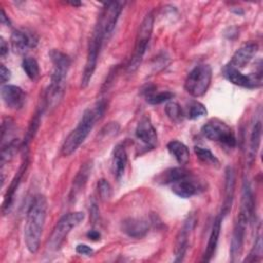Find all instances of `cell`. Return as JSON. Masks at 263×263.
Instances as JSON below:
<instances>
[{
	"mask_svg": "<svg viewBox=\"0 0 263 263\" xmlns=\"http://www.w3.org/2000/svg\"><path fill=\"white\" fill-rule=\"evenodd\" d=\"M47 200L44 195L37 194L33 197L27 211L24 227V237L29 252L35 254L39 250L40 239L45 224Z\"/></svg>",
	"mask_w": 263,
	"mask_h": 263,
	"instance_id": "6da1fadb",
	"label": "cell"
},
{
	"mask_svg": "<svg viewBox=\"0 0 263 263\" xmlns=\"http://www.w3.org/2000/svg\"><path fill=\"white\" fill-rule=\"evenodd\" d=\"M105 109V104L100 102L92 109H86L77 126L68 135L62 145V154L64 156H69L73 154L79 146L84 142L89 132L92 129L96 120L103 114Z\"/></svg>",
	"mask_w": 263,
	"mask_h": 263,
	"instance_id": "7a4b0ae2",
	"label": "cell"
},
{
	"mask_svg": "<svg viewBox=\"0 0 263 263\" xmlns=\"http://www.w3.org/2000/svg\"><path fill=\"white\" fill-rule=\"evenodd\" d=\"M49 57L53 65V70L50 77V84L46 92V101L48 106H54L63 96L71 61L66 53L58 49H52L49 52Z\"/></svg>",
	"mask_w": 263,
	"mask_h": 263,
	"instance_id": "3957f363",
	"label": "cell"
},
{
	"mask_svg": "<svg viewBox=\"0 0 263 263\" xmlns=\"http://www.w3.org/2000/svg\"><path fill=\"white\" fill-rule=\"evenodd\" d=\"M84 213L82 212H72L63 216L52 230L48 241V249L51 251H58L70 231L78 226L84 220Z\"/></svg>",
	"mask_w": 263,
	"mask_h": 263,
	"instance_id": "277c9868",
	"label": "cell"
},
{
	"mask_svg": "<svg viewBox=\"0 0 263 263\" xmlns=\"http://www.w3.org/2000/svg\"><path fill=\"white\" fill-rule=\"evenodd\" d=\"M153 23H154V17L152 13H148L144 17L143 22L141 23L137 33V37H136L134 54L128 64V72H134L139 68L152 35Z\"/></svg>",
	"mask_w": 263,
	"mask_h": 263,
	"instance_id": "5b68a950",
	"label": "cell"
},
{
	"mask_svg": "<svg viewBox=\"0 0 263 263\" xmlns=\"http://www.w3.org/2000/svg\"><path fill=\"white\" fill-rule=\"evenodd\" d=\"M212 80V68L210 65L200 64L195 66L187 75L184 87L192 97L203 96Z\"/></svg>",
	"mask_w": 263,
	"mask_h": 263,
	"instance_id": "8992f818",
	"label": "cell"
},
{
	"mask_svg": "<svg viewBox=\"0 0 263 263\" xmlns=\"http://www.w3.org/2000/svg\"><path fill=\"white\" fill-rule=\"evenodd\" d=\"M201 132L211 141L219 142L228 147H234L236 144L235 136L230 126L220 119H211L202 126Z\"/></svg>",
	"mask_w": 263,
	"mask_h": 263,
	"instance_id": "52a82bcc",
	"label": "cell"
},
{
	"mask_svg": "<svg viewBox=\"0 0 263 263\" xmlns=\"http://www.w3.org/2000/svg\"><path fill=\"white\" fill-rule=\"evenodd\" d=\"M104 41H105V39H104L102 32L98 28H95L92 37L88 43L86 62H85V66H84L82 77H81V87H83V88L86 87L90 82V79H91L93 72L96 70V67H97L100 49H101Z\"/></svg>",
	"mask_w": 263,
	"mask_h": 263,
	"instance_id": "ba28073f",
	"label": "cell"
},
{
	"mask_svg": "<svg viewBox=\"0 0 263 263\" xmlns=\"http://www.w3.org/2000/svg\"><path fill=\"white\" fill-rule=\"evenodd\" d=\"M120 12L121 6L118 2H108L103 7L96 27L102 31L105 40L108 39L112 34Z\"/></svg>",
	"mask_w": 263,
	"mask_h": 263,
	"instance_id": "9c48e42d",
	"label": "cell"
},
{
	"mask_svg": "<svg viewBox=\"0 0 263 263\" xmlns=\"http://www.w3.org/2000/svg\"><path fill=\"white\" fill-rule=\"evenodd\" d=\"M224 76L231 83L241 87L254 88L261 85V72L245 75L239 71V69H236L231 65H227L224 68Z\"/></svg>",
	"mask_w": 263,
	"mask_h": 263,
	"instance_id": "30bf717a",
	"label": "cell"
},
{
	"mask_svg": "<svg viewBox=\"0 0 263 263\" xmlns=\"http://www.w3.org/2000/svg\"><path fill=\"white\" fill-rule=\"evenodd\" d=\"M1 98L4 104L10 109H21L26 102L25 91L16 85L6 84L1 88Z\"/></svg>",
	"mask_w": 263,
	"mask_h": 263,
	"instance_id": "8fae6325",
	"label": "cell"
},
{
	"mask_svg": "<svg viewBox=\"0 0 263 263\" xmlns=\"http://www.w3.org/2000/svg\"><path fill=\"white\" fill-rule=\"evenodd\" d=\"M248 223H249V221L245 217H242L241 215L238 214L237 221H236L234 229H233L231 247H230V255H231L233 261L235 259H237L241 254L243 240H245V233H246V228H247Z\"/></svg>",
	"mask_w": 263,
	"mask_h": 263,
	"instance_id": "7c38bea8",
	"label": "cell"
},
{
	"mask_svg": "<svg viewBox=\"0 0 263 263\" xmlns=\"http://www.w3.org/2000/svg\"><path fill=\"white\" fill-rule=\"evenodd\" d=\"M36 36L26 30H15L11 35V45L15 52L23 53L37 45Z\"/></svg>",
	"mask_w": 263,
	"mask_h": 263,
	"instance_id": "4fadbf2b",
	"label": "cell"
},
{
	"mask_svg": "<svg viewBox=\"0 0 263 263\" xmlns=\"http://www.w3.org/2000/svg\"><path fill=\"white\" fill-rule=\"evenodd\" d=\"M200 186L190 177V174L172 183V191L182 198H189L199 192Z\"/></svg>",
	"mask_w": 263,
	"mask_h": 263,
	"instance_id": "5bb4252c",
	"label": "cell"
},
{
	"mask_svg": "<svg viewBox=\"0 0 263 263\" xmlns=\"http://www.w3.org/2000/svg\"><path fill=\"white\" fill-rule=\"evenodd\" d=\"M257 51H258V44L256 42L246 43L234 52L229 65H231L236 69L243 68L246 65H248L251 62V60L254 58Z\"/></svg>",
	"mask_w": 263,
	"mask_h": 263,
	"instance_id": "9a60e30c",
	"label": "cell"
},
{
	"mask_svg": "<svg viewBox=\"0 0 263 263\" xmlns=\"http://www.w3.org/2000/svg\"><path fill=\"white\" fill-rule=\"evenodd\" d=\"M136 137L147 146L151 148L155 147L157 143V133L149 118L144 117L140 120L136 127Z\"/></svg>",
	"mask_w": 263,
	"mask_h": 263,
	"instance_id": "2e32d148",
	"label": "cell"
},
{
	"mask_svg": "<svg viewBox=\"0 0 263 263\" xmlns=\"http://www.w3.org/2000/svg\"><path fill=\"white\" fill-rule=\"evenodd\" d=\"M122 231L134 238H141L146 235L149 229L147 221L138 218H128L122 221L121 223Z\"/></svg>",
	"mask_w": 263,
	"mask_h": 263,
	"instance_id": "e0dca14e",
	"label": "cell"
},
{
	"mask_svg": "<svg viewBox=\"0 0 263 263\" xmlns=\"http://www.w3.org/2000/svg\"><path fill=\"white\" fill-rule=\"evenodd\" d=\"M194 220L192 217L188 218L187 221H185L183 227L181 228L177 240H176V248H175V254H176V261H182L183 257L186 253V250L188 248V237L189 234L193 228Z\"/></svg>",
	"mask_w": 263,
	"mask_h": 263,
	"instance_id": "ac0fdd59",
	"label": "cell"
},
{
	"mask_svg": "<svg viewBox=\"0 0 263 263\" xmlns=\"http://www.w3.org/2000/svg\"><path fill=\"white\" fill-rule=\"evenodd\" d=\"M254 197L253 192L250 186V183L248 180L243 181L242 185V191H241V201H240V209H239V215L245 217L249 222L251 221L253 215H254Z\"/></svg>",
	"mask_w": 263,
	"mask_h": 263,
	"instance_id": "d6986e66",
	"label": "cell"
},
{
	"mask_svg": "<svg viewBox=\"0 0 263 263\" xmlns=\"http://www.w3.org/2000/svg\"><path fill=\"white\" fill-rule=\"evenodd\" d=\"M27 166H28V158L26 157V159H25L24 162L22 163V165H21L18 172L16 173V175H15L14 178H13V180L11 181L10 186L8 187L7 192H6V194H5L4 201H3V204H2V212H3V214H6V213L9 211V209H10V206H11V204H12V200H13V197H14V193H15V191H16V189H17L20 183H21V180H22V178H23L24 173H25L26 170H27Z\"/></svg>",
	"mask_w": 263,
	"mask_h": 263,
	"instance_id": "ffe728a7",
	"label": "cell"
},
{
	"mask_svg": "<svg viewBox=\"0 0 263 263\" xmlns=\"http://www.w3.org/2000/svg\"><path fill=\"white\" fill-rule=\"evenodd\" d=\"M127 162V154L125 151L124 146L117 145L113 150V157H112V167L114 176L119 180L125 171Z\"/></svg>",
	"mask_w": 263,
	"mask_h": 263,
	"instance_id": "44dd1931",
	"label": "cell"
},
{
	"mask_svg": "<svg viewBox=\"0 0 263 263\" xmlns=\"http://www.w3.org/2000/svg\"><path fill=\"white\" fill-rule=\"evenodd\" d=\"M220 230H221V218L218 217L214 221V224L212 227L208 246H206L205 252L203 254V258H202L203 262H209L213 258V256L216 252V249H217V245H218V240H219V236H220Z\"/></svg>",
	"mask_w": 263,
	"mask_h": 263,
	"instance_id": "7402d4cb",
	"label": "cell"
},
{
	"mask_svg": "<svg viewBox=\"0 0 263 263\" xmlns=\"http://www.w3.org/2000/svg\"><path fill=\"white\" fill-rule=\"evenodd\" d=\"M166 147L171 155H173L174 158L180 164H186L189 161V158H190L189 149L184 143L177 140H173L168 142Z\"/></svg>",
	"mask_w": 263,
	"mask_h": 263,
	"instance_id": "603a6c76",
	"label": "cell"
},
{
	"mask_svg": "<svg viewBox=\"0 0 263 263\" xmlns=\"http://www.w3.org/2000/svg\"><path fill=\"white\" fill-rule=\"evenodd\" d=\"M261 134H262V123L261 121H257L252 128V133L250 136V150H249V161L251 162L257 154V151L261 142Z\"/></svg>",
	"mask_w": 263,
	"mask_h": 263,
	"instance_id": "cb8c5ba5",
	"label": "cell"
},
{
	"mask_svg": "<svg viewBox=\"0 0 263 263\" xmlns=\"http://www.w3.org/2000/svg\"><path fill=\"white\" fill-rule=\"evenodd\" d=\"M225 210L224 212H227L229 206H231V199L234 192V184H235V177L234 172L232 167L228 166L226 168V177H225Z\"/></svg>",
	"mask_w": 263,
	"mask_h": 263,
	"instance_id": "d4e9b609",
	"label": "cell"
},
{
	"mask_svg": "<svg viewBox=\"0 0 263 263\" xmlns=\"http://www.w3.org/2000/svg\"><path fill=\"white\" fill-rule=\"evenodd\" d=\"M189 175V172L186 171L183 167H174V168H170L165 172H163L160 176H159V180L161 181V183L163 184H172L174 182H176L177 180L185 177Z\"/></svg>",
	"mask_w": 263,
	"mask_h": 263,
	"instance_id": "484cf974",
	"label": "cell"
},
{
	"mask_svg": "<svg viewBox=\"0 0 263 263\" xmlns=\"http://www.w3.org/2000/svg\"><path fill=\"white\" fill-rule=\"evenodd\" d=\"M89 173H90V166L88 164H84L83 166H81V168L78 172V174H77V176H76V178L74 180V183H73V189H72L71 198L76 196L78 191H80L83 188L84 184L86 183V181L88 179Z\"/></svg>",
	"mask_w": 263,
	"mask_h": 263,
	"instance_id": "4316f807",
	"label": "cell"
},
{
	"mask_svg": "<svg viewBox=\"0 0 263 263\" xmlns=\"http://www.w3.org/2000/svg\"><path fill=\"white\" fill-rule=\"evenodd\" d=\"M22 67L30 79L35 80L38 78L40 71H39V65L35 59L30 57L25 58L22 62Z\"/></svg>",
	"mask_w": 263,
	"mask_h": 263,
	"instance_id": "83f0119b",
	"label": "cell"
},
{
	"mask_svg": "<svg viewBox=\"0 0 263 263\" xmlns=\"http://www.w3.org/2000/svg\"><path fill=\"white\" fill-rule=\"evenodd\" d=\"M195 154L197 155V157L204 163L206 164H211L214 166H218L219 165V160L218 158L206 148H202V147H195L194 148Z\"/></svg>",
	"mask_w": 263,
	"mask_h": 263,
	"instance_id": "f1b7e54d",
	"label": "cell"
},
{
	"mask_svg": "<svg viewBox=\"0 0 263 263\" xmlns=\"http://www.w3.org/2000/svg\"><path fill=\"white\" fill-rule=\"evenodd\" d=\"M165 113L168 118L173 121H180L182 119L183 113L180 105L176 102H168L165 106Z\"/></svg>",
	"mask_w": 263,
	"mask_h": 263,
	"instance_id": "f546056e",
	"label": "cell"
},
{
	"mask_svg": "<svg viewBox=\"0 0 263 263\" xmlns=\"http://www.w3.org/2000/svg\"><path fill=\"white\" fill-rule=\"evenodd\" d=\"M206 113H208V111L201 103L193 102L189 106V110H188L187 115H188L189 119H197V118H200V117L206 115Z\"/></svg>",
	"mask_w": 263,
	"mask_h": 263,
	"instance_id": "4dcf8cb0",
	"label": "cell"
},
{
	"mask_svg": "<svg viewBox=\"0 0 263 263\" xmlns=\"http://www.w3.org/2000/svg\"><path fill=\"white\" fill-rule=\"evenodd\" d=\"M174 97V95L171 91H160V92H151L147 96V102L152 105L161 104L163 102H166L171 100Z\"/></svg>",
	"mask_w": 263,
	"mask_h": 263,
	"instance_id": "1f68e13d",
	"label": "cell"
},
{
	"mask_svg": "<svg viewBox=\"0 0 263 263\" xmlns=\"http://www.w3.org/2000/svg\"><path fill=\"white\" fill-rule=\"evenodd\" d=\"M262 258V239L259 235L255 241V245L249 255V258L246 259V261H260Z\"/></svg>",
	"mask_w": 263,
	"mask_h": 263,
	"instance_id": "d6a6232c",
	"label": "cell"
},
{
	"mask_svg": "<svg viewBox=\"0 0 263 263\" xmlns=\"http://www.w3.org/2000/svg\"><path fill=\"white\" fill-rule=\"evenodd\" d=\"M98 191L102 199H107L111 196V186L105 179H101L98 183Z\"/></svg>",
	"mask_w": 263,
	"mask_h": 263,
	"instance_id": "836d02e7",
	"label": "cell"
},
{
	"mask_svg": "<svg viewBox=\"0 0 263 263\" xmlns=\"http://www.w3.org/2000/svg\"><path fill=\"white\" fill-rule=\"evenodd\" d=\"M0 77H1V82L5 83L10 79V71L8 68H6L4 65H1V70H0Z\"/></svg>",
	"mask_w": 263,
	"mask_h": 263,
	"instance_id": "e575fe53",
	"label": "cell"
},
{
	"mask_svg": "<svg viewBox=\"0 0 263 263\" xmlns=\"http://www.w3.org/2000/svg\"><path fill=\"white\" fill-rule=\"evenodd\" d=\"M76 252L80 255H90L92 253V249L86 245H78L76 247Z\"/></svg>",
	"mask_w": 263,
	"mask_h": 263,
	"instance_id": "d590c367",
	"label": "cell"
},
{
	"mask_svg": "<svg viewBox=\"0 0 263 263\" xmlns=\"http://www.w3.org/2000/svg\"><path fill=\"white\" fill-rule=\"evenodd\" d=\"M7 52H8V45L6 44V42L3 39V37H1V41H0V54H1V57H4Z\"/></svg>",
	"mask_w": 263,
	"mask_h": 263,
	"instance_id": "8d00e7d4",
	"label": "cell"
},
{
	"mask_svg": "<svg viewBox=\"0 0 263 263\" xmlns=\"http://www.w3.org/2000/svg\"><path fill=\"white\" fill-rule=\"evenodd\" d=\"M87 237H88L89 239L96 241V240H99V239H100L101 234H100V232L97 231V230H90V231L87 232Z\"/></svg>",
	"mask_w": 263,
	"mask_h": 263,
	"instance_id": "74e56055",
	"label": "cell"
},
{
	"mask_svg": "<svg viewBox=\"0 0 263 263\" xmlns=\"http://www.w3.org/2000/svg\"><path fill=\"white\" fill-rule=\"evenodd\" d=\"M1 23H2L3 25H7V26H9V21H8V18L6 17L5 12H4V10H3V9H2V11H1Z\"/></svg>",
	"mask_w": 263,
	"mask_h": 263,
	"instance_id": "f35d334b",
	"label": "cell"
}]
</instances>
